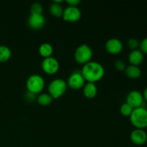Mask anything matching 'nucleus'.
Masks as SVG:
<instances>
[{
	"label": "nucleus",
	"mask_w": 147,
	"mask_h": 147,
	"mask_svg": "<svg viewBox=\"0 0 147 147\" xmlns=\"http://www.w3.org/2000/svg\"><path fill=\"white\" fill-rule=\"evenodd\" d=\"M81 73L88 83H93L100 80L105 74L103 66L98 62L90 61L83 65Z\"/></svg>",
	"instance_id": "f257e3e1"
},
{
	"label": "nucleus",
	"mask_w": 147,
	"mask_h": 147,
	"mask_svg": "<svg viewBox=\"0 0 147 147\" xmlns=\"http://www.w3.org/2000/svg\"><path fill=\"white\" fill-rule=\"evenodd\" d=\"M131 124L136 129H144L147 128V109L146 107L134 109L129 116Z\"/></svg>",
	"instance_id": "f03ea898"
},
{
	"label": "nucleus",
	"mask_w": 147,
	"mask_h": 147,
	"mask_svg": "<svg viewBox=\"0 0 147 147\" xmlns=\"http://www.w3.org/2000/svg\"><path fill=\"white\" fill-rule=\"evenodd\" d=\"M45 84L43 78L37 74L31 75L26 82L27 90L34 94L40 93L44 89Z\"/></svg>",
	"instance_id": "7ed1b4c3"
},
{
	"label": "nucleus",
	"mask_w": 147,
	"mask_h": 147,
	"mask_svg": "<svg viewBox=\"0 0 147 147\" xmlns=\"http://www.w3.org/2000/svg\"><path fill=\"white\" fill-rule=\"evenodd\" d=\"M67 87V83L63 79H54L48 86L49 94L53 97V99L58 98L64 94Z\"/></svg>",
	"instance_id": "20e7f679"
},
{
	"label": "nucleus",
	"mask_w": 147,
	"mask_h": 147,
	"mask_svg": "<svg viewBox=\"0 0 147 147\" xmlns=\"http://www.w3.org/2000/svg\"><path fill=\"white\" fill-rule=\"evenodd\" d=\"M93 57V50L90 46L83 44L76 49L74 54L75 60L80 64L85 65L90 61Z\"/></svg>",
	"instance_id": "39448f33"
},
{
	"label": "nucleus",
	"mask_w": 147,
	"mask_h": 147,
	"mask_svg": "<svg viewBox=\"0 0 147 147\" xmlns=\"http://www.w3.org/2000/svg\"><path fill=\"white\" fill-rule=\"evenodd\" d=\"M126 103L131 106L134 109L139 107H144V99L143 94L136 90H131L126 96Z\"/></svg>",
	"instance_id": "423d86ee"
},
{
	"label": "nucleus",
	"mask_w": 147,
	"mask_h": 147,
	"mask_svg": "<svg viewBox=\"0 0 147 147\" xmlns=\"http://www.w3.org/2000/svg\"><path fill=\"white\" fill-rule=\"evenodd\" d=\"M85 79L82 75L81 71L76 70L71 73L67 79V85L72 89L78 90L83 88L85 85Z\"/></svg>",
	"instance_id": "0eeeda50"
},
{
	"label": "nucleus",
	"mask_w": 147,
	"mask_h": 147,
	"mask_svg": "<svg viewBox=\"0 0 147 147\" xmlns=\"http://www.w3.org/2000/svg\"><path fill=\"white\" fill-rule=\"evenodd\" d=\"M59 67H60L59 62L57 61V59L52 56L44 58L42 62V70L47 74H55L58 71Z\"/></svg>",
	"instance_id": "6e6552de"
},
{
	"label": "nucleus",
	"mask_w": 147,
	"mask_h": 147,
	"mask_svg": "<svg viewBox=\"0 0 147 147\" xmlns=\"http://www.w3.org/2000/svg\"><path fill=\"white\" fill-rule=\"evenodd\" d=\"M63 18L65 21L75 22L78 21L81 17V11L78 7L68 6L63 10Z\"/></svg>",
	"instance_id": "1a4fd4ad"
},
{
	"label": "nucleus",
	"mask_w": 147,
	"mask_h": 147,
	"mask_svg": "<svg viewBox=\"0 0 147 147\" xmlns=\"http://www.w3.org/2000/svg\"><path fill=\"white\" fill-rule=\"evenodd\" d=\"M123 43L119 39L111 38L107 40L105 45L106 51L112 55L120 53L123 50Z\"/></svg>",
	"instance_id": "9d476101"
},
{
	"label": "nucleus",
	"mask_w": 147,
	"mask_h": 147,
	"mask_svg": "<svg viewBox=\"0 0 147 147\" xmlns=\"http://www.w3.org/2000/svg\"><path fill=\"white\" fill-rule=\"evenodd\" d=\"M130 139L134 144L138 146L144 145L147 142V133L144 129H135L131 133Z\"/></svg>",
	"instance_id": "9b49d317"
},
{
	"label": "nucleus",
	"mask_w": 147,
	"mask_h": 147,
	"mask_svg": "<svg viewBox=\"0 0 147 147\" xmlns=\"http://www.w3.org/2000/svg\"><path fill=\"white\" fill-rule=\"evenodd\" d=\"M45 24V19L42 14H30L28 24L33 30H40Z\"/></svg>",
	"instance_id": "f8f14e48"
},
{
	"label": "nucleus",
	"mask_w": 147,
	"mask_h": 147,
	"mask_svg": "<svg viewBox=\"0 0 147 147\" xmlns=\"http://www.w3.org/2000/svg\"><path fill=\"white\" fill-rule=\"evenodd\" d=\"M144 60V53L139 49L131 50L129 55V62L130 65L139 66Z\"/></svg>",
	"instance_id": "ddd939ff"
},
{
	"label": "nucleus",
	"mask_w": 147,
	"mask_h": 147,
	"mask_svg": "<svg viewBox=\"0 0 147 147\" xmlns=\"http://www.w3.org/2000/svg\"><path fill=\"white\" fill-rule=\"evenodd\" d=\"M83 94L87 98H93L97 95L98 88L93 83H87L83 86Z\"/></svg>",
	"instance_id": "4468645a"
},
{
	"label": "nucleus",
	"mask_w": 147,
	"mask_h": 147,
	"mask_svg": "<svg viewBox=\"0 0 147 147\" xmlns=\"http://www.w3.org/2000/svg\"><path fill=\"white\" fill-rule=\"evenodd\" d=\"M125 73L129 78L132 79L139 78L142 75V70L139 66L129 65L125 69Z\"/></svg>",
	"instance_id": "2eb2a0df"
},
{
	"label": "nucleus",
	"mask_w": 147,
	"mask_h": 147,
	"mask_svg": "<svg viewBox=\"0 0 147 147\" xmlns=\"http://www.w3.org/2000/svg\"><path fill=\"white\" fill-rule=\"evenodd\" d=\"M53 53V47L51 44L47 42L42 43L39 47V53L40 55L44 57V58L46 57H51Z\"/></svg>",
	"instance_id": "dca6fc26"
},
{
	"label": "nucleus",
	"mask_w": 147,
	"mask_h": 147,
	"mask_svg": "<svg viewBox=\"0 0 147 147\" xmlns=\"http://www.w3.org/2000/svg\"><path fill=\"white\" fill-rule=\"evenodd\" d=\"M63 9L60 4H57V3L53 2L52 3L49 7V11L50 13L53 16L55 17H60L63 16Z\"/></svg>",
	"instance_id": "f3484780"
},
{
	"label": "nucleus",
	"mask_w": 147,
	"mask_h": 147,
	"mask_svg": "<svg viewBox=\"0 0 147 147\" xmlns=\"http://www.w3.org/2000/svg\"><path fill=\"white\" fill-rule=\"evenodd\" d=\"M11 51L9 47L6 45H0V63H4L9 60Z\"/></svg>",
	"instance_id": "a211bd4d"
},
{
	"label": "nucleus",
	"mask_w": 147,
	"mask_h": 147,
	"mask_svg": "<svg viewBox=\"0 0 147 147\" xmlns=\"http://www.w3.org/2000/svg\"><path fill=\"white\" fill-rule=\"evenodd\" d=\"M37 100L40 105L43 106H47L51 104L53 98L49 93H41L37 98Z\"/></svg>",
	"instance_id": "6ab92c4d"
},
{
	"label": "nucleus",
	"mask_w": 147,
	"mask_h": 147,
	"mask_svg": "<svg viewBox=\"0 0 147 147\" xmlns=\"http://www.w3.org/2000/svg\"><path fill=\"white\" fill-rule=\"evenodd\" d=\"M43 7L40 3H33L30 7V14H42Z\"/></svg>",
	"instance_id": "aec40b11"
},
{
	"label": "nucleus",
	"mask_w": 147,
	"mask_h": 147,
	"mask_svg": "<svg viewBox=\"0 0 147 147\" xmlns=\"http://www.w3.org/2000/svg\"><path fill=\"white\" fill-rule=\"evenodd\" d=\"M134 109L131 106H129L128 103H125L121 105L120 108V111L121 114L124 116H130L131 114L132 111H133Z\"/></svg>",
	"instance_id": "412c9836"
},
{
	"label": "nucleus",
	"mask_w": 147,
	"mask_h": 147,
	"mask_svg": "<svg viewBox=\"0 0 147 147\" xmlns=\"http://www.w3.org/2000/svg\"><path fill=\"white\" fill-rule=\"evenodd\" d=\"M139 40L136 38H132L129 39V40L127 41V45L129 47V49L132 50H136L138 48V47H139Z\"/></svg>",
	"instance_id": "4be33fe9"
},
{
	"label": "nucleus",
	"mask_w": 147,
	"mask_h": 147,
	"mask_svg": "<svg viewBox=\"0 0 147 147\" xmlns=\"http://www.w3.org/2000/svg\"><path fill=\"white\" fill-rule=\"evenodd\" d=\"M114 67L119 71H124L125 69H126V66L125 65V63L121 60H115L114 62Z\"/></svg>",
	"instance_id": "5701e85b"
},
{
	"label": "nucleus",
	"mask_w": 147,
	"mask_h": 147,
	"mask_svg": "<svg viewBox=\"0 0 147 147\" xmlns=\"http://www.w3.org/2000/svg\"><path fill=\"white\" fill-rule=\"evenodd\" d=\"M139 50L144 53V54H147V37L144 38L139 43Z\"/></svg>",
	"instance_id": "b1692460"
},
{
	"label": "nucleus",
	"mask_w": 147,
	"mask_h": 147,
	"mask_svg": "<svg viewBox=\"0 0 147 147\" xmlns=\"http://www.w3.org/2000/svg\"><path fill=\"white\" fill-rule=\"evenodd\" d=\"M65 2L69 6H73V7H77L78 4L80 3V0H66Z\"/></svg>",
	"instance_id": "393cba45"
},
{
	"label": "nucleus",
	"mask_w": 147,
	"mask_h": 147,
	"mask_svg": "<svg viewBox=\"0 0 147 147\" xmlns=\"http://www.w3.org/2000/svg\"><path fill=\"white\" fill-rule=\"evenodd\" d=\"M142 94H143V97H144V100L146 102H147V86L145 88L144 90V93H142Z\"/></svg>",
	"instance_id": "a878e982"
},
{
	"label": "nucleus",
	"mask_w": 147,
	"mask_h": 147,
	"mask_svg": "<svg viewBox=\"0 0 147 147\" xmlns=\"http://www.w3.org/2000/svg\"><path fill=\"white\" fill-rule=\"evenodd\" d=\"M53 2L55 3H57V4H60V3L63 2V0H54Z\"/></svg>",
	"instance_id": "bb28decb"
}]
</instances>
